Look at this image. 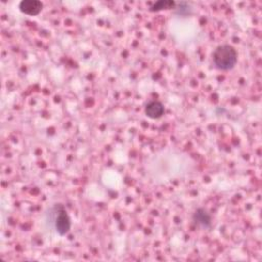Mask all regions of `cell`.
<instances>
[{"label":"cell","instance_id":"3","mask_svg":"<svg viewBox=\"0 0 262 262\" xmlns=\"http://www.w3.org/2000/svg\"><path fill=\"white\" fill-rule=\"evenodd\" d=\"M20 11L28 15H37L41 13L43 4L38 0H23L20 3Z\"/></svg>","mask_w":262,"mask_h":262},{"label":"cell","instance_id":"7","mask_svg":"<svg viewBox=\"0 0 262 262\" xmlns=\"http://www.w3.org/2000/svg\"><path fill=\"white\" fill-rule=\"evenodd\" d=\"M176 8V13L180 15H184V12L185 11V13L188 15L189 14V11H191V7H189V4L186 3V2H180L178 3V7H175Z\"/></svg>","mask_w":262,"mask_h":262},{"label":"cell","instance_id":"5","mask_svg":"<svg viewBox=\"0 0 262 262\" xmlns=\"http://www.w3.org/2000/svg\"><path fill=\"white\" fill-rule=\"evenodd\" d=\"M146 115L151 119H159L164 115V106L159 101H152L146 106Z\"/></svg>","mask_w":262,"mask_h":262},{"label":"cell","instance_id":"6","mask_svg":"<svg viewBox=\"0 0 262 262\" xmlns=\"http://www.w3.org/2000/svg\"><path fill=\"white\" fill-rule=\"evenodd\" d=\"M176 2L171 1V0H161V1H158L156 3H154L150 11L151 12H159L162 10H169V8H175Z\"/></svg>","mask_w":262,"mask_h":262},{"label":"cell","instance_id":"1","mask_svg":"<svg viewBox=\"0 0 262 262\" xmlns=\"http://www.w3.org/2000/svg\"><path fill=\"white\" fill-rule=\"evenodd\" d=\"M237 62L238 53L231 45H220L213 52V64L218 70L230 71L237 65Z\"/></svg>","mask_w":262,"mask_h":262},{"label":"cell","instance_id":"4","mask_svg":"<svg viewBox=\"0 0 262 262\" xmlns=\"http://www.w3.org/2000/svg\"><path fill=\"white\" fill-rule=\"evenodd\" d=\"M193 220L197 225L203 229H209L212 224L211 216L204 208H199V209L195 211L193 215Z\"/></svg>","mask_w":262,"mask_h":262},{"label":"cell","instance_id":"2","mask_svg":"<svg viewBox=\"0 0 262 262\" xmlns=\"http://www.w3.org/2000/svg\"><path fill=\"white\" fill-rule=\"evenodd\" d=\"M53 224L60 236H65L71 229V219L62 204H57L53 207Z\"/></svg>","mask_w":262,"mask_h":262}]
</instances>
